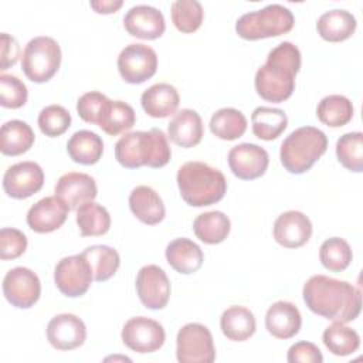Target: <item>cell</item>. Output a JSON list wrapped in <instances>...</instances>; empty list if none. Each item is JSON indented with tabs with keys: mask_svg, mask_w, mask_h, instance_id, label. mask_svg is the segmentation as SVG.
<instances>
[{
	"mask_svg": "<svg viewBox=\"0 0 363 363\" xmlns=\"http://www.w3.org/2000/svg\"><path fill=\"white\" fill-rule=\"evenodd\" d=\"M302 295L309 311L337 323L354 320L362 309L359 288L326 275L311 277L303 285Z\"/></svg>",
	"mask_w": 363,
	"mask_h": 363,
	"instance_id": "1",
	"label": "cell"
},
{
	"mask_svg": "<svg viewBox=\"0 0 363 363\" xmlns=\"http://www.w3.org/2000/svg\"><path fill=\"white\" fill-rule=\"evenodd\" d=\"M301 68L299 48L284 41L272 48L264 65L255 74L257 94L268 102H284L295 89V77Z\"/></svg>",
	"mask_w": 363,
	"mask_h": 363,
	"instance_id": "2",
	"label": "cell"
},
{
	"mask_svg": "<svg viewBox=\"0 0 363 363\" xmlns=\"http://www.w3.org/2000/svg\"><path fill=\"white\" fill-rule=\"evenodd\" d=\"M172 150L163 130H136L125 133L115 145V159L126 169L140 166L163 167L169 163Z\"/></svg>",
	"mask_w": 363,
	"mask_h": 363,
	"instance_id": "3",
	"label": "cell"
},
{
	"mask_svg": "<svg viewBox=\"0 0 363 363\" xmlns=\"http://www.w3.org/2000/svg\"><path fill=\"white\" fill-rule=\"evenodd\" d=\"M177 187L182 199L193 207L211 206L227 191L224 174L204 162H187L177 170Z\"/></svg>",
	"mask_w": 363,
	"mask_h": 363,
	"instance_id": "4",
	"label": "cell"
},
{
	"mask_svg": "<svg viewBox=\"0 0 363 363\" xmlns=\"http://www.w3.org/2000/svg\"><path fill=\"white\" fill-rule=\"evenodd\" d=\"M326 135L313 126H302L291 132L282 142L279 159L285 170L292 174L308 172L326 152Z\"/></svg>",
	"mask_w": 363,
	"mask_h": 363,
	"instance_id": "5",
	"label": "cell"
},
{
	"mask_svg": "<svg viewBox=\"0 0 363 363\" xmlns=\"http://www.w3.org/2000/svg\"><path fill=\"white\" fill-rule=\"evenodd\" d=\"M295 18L292 11L282 4H268L261 10L242 14L235 23V33L244 40L278 37L292 30Z\"/></svg>",
	"mask_w": 363,
	"mask_h": 363,
	"instance_id": "6",
	"label": "cell"
},
{
	"mask_svg": "<svg viewBox=\"0 0 363 363\" xmlns=\"http://www.w3.org/2000/svg\"><path fill=\"white\" fill-rule=\"evenodd\" d=\"M60 65L61 48L54 38L38 35L27 43L21 55V68L30 81L35 84L50 81Z\"/></svg>",
	"mask_w": 363,
	"mask_h": 363,
	"instance_id": "7",
	"label": "cell"
},
{
	"mask_svg": "<svg viewBox=\"0 0 363 363\" xmlns=\"http://www.w3.org/2000/svg\"><path fill=\"white\" fill-rule=\"evenodd\" d=\"M176 357L180 363H211L216 347L211 332L201 323H187L176 337Z\"/></svg>",
	"mask_w": 363,
	"mask_h": 363,
	"instance_id": "8",
	"label": "cell"
},
{
	"mask_svg": "<svg viewBox=\"0 0 363 363\" xmlns=\"http://www.w3.org/2000/svg\"><path fill=\"white\" fill-rule=\"evenodd\" d=\"M94 281V272L82 254L65 257L55 265L54 282L58 291L69 298L84 295Z\"/></svg>",
	"mask_w": 363,
	"mask_h": 363,
	"instance_id": "9",
	"label": "cell"
},
{
	"mask_svg": "<svg viewBox=\"0 0 363 363\" xmlns=\"http://www.w3.org/2000/svg\"><path fill=\"white\" fill-rule=\"evenodd\" d=\"M157 69L155 50L142 43L126 45L118 57V71L128 84H142L152 78Z\"/></svg>",
	"mask_w": 363,
	"mask_h": 363,
	"instance_id": "10",
	"label": "cell"
},
{
	"mask_svg": "<svg viewBox=\"0 0 363 363\" xmlns=\"http://www.w3.org/2000/svg\"><path fill=\"white\" fill-rule=\"evenodd\" d=\"M121 337L123 345L130 350L136 353H152L163 346L166 333L157 320L146 316H135L123 325Z\"/></svg>",
	"mask_w": 363,
	"mask_h": 363,
	"instance_id": "11",
	"label": "cell"
},
{
	"mask_svg": "<svg viewBox=\"0 0 363 363\" xmlns=\"http://www.w3.org/2000/svg\"><path fill=\"white\" fill-rule=\"evenodd\" d=\"M3 294L13 306L28 309L41 295V282L31 269L16 267L4 275Z\"/></svg>",
	"mask_w": 363,
	"mask_h": 363,
	"instance_id": "12",
	"label": "cell"
},
{
	"mask_svg": "<svg viewBox=\"0 0 363 363\" xmlns=\"http://www.w3.org/2000/svg\"><path fill=\"white\" fill-rule=\"evenodd\" d=\"M44 172L35 162L26 160L10 166L3 176V189L11 199H27L41 190Z\"/></svg>",
	"mask_w": 363,
	"mask_h": 363,
	"instance_id": "13",
	"label": "cell"
},
{
	"mask_svg": "<svg viewBox=\"0 0 363 363\" xmlns=\"http://www.w3.org/2000/svg\"><path fill=\"white\" fill-rule=\"evenodd\" d=\"M136 292L147 309H163L170 298V281L157 265H145L136 275Z\"/></svg>",
	"mask_w": 363,
	"mask_h": 363,
	"instance_id": "14",
	"label": "cell"
},
{
	"mask_svg": "<svg viewBox=\"0 0 363 363\" xmlns=\"http://www.w3.org/2000/svg\"><path fill=\"white\" fill-rule=\"evenodd\" d=\"M269 164L268 152L254 143H240L228 152V166L234 176L241 180L261 177Z\"/></svg>",
	"mask_w": 363,
	"mask_h": 363,
	"instance_id": "15",
	"label": "cell"
},
{
	"mask_svg": "<svg viewBox=\"0 0 363 363\" xmlns=\"http://www.w3.org/2000/svg\"><path fill=\"white\" fill-rule=\"evenodd\" d=\"M47 339L58 350H74L86 339L85 323L74 313L55 315L47 325Z\"/></svg>",
	"mask_w": 363,
	"mask_h": 363,
	"instance_id": "16",
	"label": "cell"
},
{
	"mask_svg": "<svg viewBox=\"0 0 363 363\" xmlns=\"http://www.w3.org/2000/svg\"><path fill=\"white\" fill-rule=\"evenodd\" d=\"M123 26L132 37L142 40H156L166 30L162 11L146 4L130 7L123 17Z\"/></svg>",
	"mask_w": 363,
	"mask_h": 363,
	"instance_id": "17",
	"label": "cell"
},
{
	"mask_svg": "<svg viewBox=\"0 0 363 363\" xmlns=\"http://www.w3.org/2000/svg\"><path fill=\"white\" fill-rule=\"evenodd\" d=\"M96 194V183L94 177L86 173H65L55 184V197H58L69 210H77L84 203L92 201Z\"/></svg>",
	"mask_w": 363,
	"mask_h": 363,
	"instance_id": "18",
	"label": "cell"
},
{
	"mask_svg": "<svg viewBox=\"0 0 363 363\" xmlns=\"http://www.w3.org/2000/svg\"><path fill=\"white\" fill-rule=\"evenodd\" d=\"M312 235V223L301 211L289 210L278 216L274 223V238L285 248L305 245Z\"/></svg>",
	"mask_w": 363,
	"mask_h": 363,
	"instance_id": "19",
	"label": "cell"
},
{
	"mask_svg": "<svg viewBox=\"0 0 363 363\" xmlns=\"http://www.w3.org/2000/svg\"><path fill=\"white\" fill-rule=\"evenodd\" d=\"M68 211L69 208L58 197L48 196L30 207L27 224L35 233H52L65 223Z\"/></svg>",
	"mask_w": 363,
	"mask_h": 363,
	"instance_id": "20",
	"label": "cell"
},
{
	"mask_svg": "<svg viewBox=\"0 0 363 363\" xmlns=\"http://www.w3.org/2000/svg\"><path fill=\"white\" fill-rule=\"evenodd\" d=\"M302 325L299 309L288 301L272 303L265 313V328L277 339L294 337Z\"/></svg>",
	"mask_w": 363,
	"mask_h": 363,
	"instance_id": "21",
	"label": "cell"
},
{
	"mask_svg": "<svg viewBox=\"0 0 363 363\" xmlns=\"http://www.w3.org/2000/svg\"><path fill=\"white\" fill-rule=\"evenodd\" d=\"M203 135V121L193 109L179 111L167 125V138L180 147L189 149L199 145Z\"/></svg>",
	"mask_w": 363,
	"mask_h": 363,
	"instance_id": "22",
	"label": "cell"
},
{
	"mask_svg": "<svg viewBox=\"0 0 363 363\" xmlns=\"http://www.w3.org/2000/svg\"><path fill=\"white\" fill-rule=\"evenodd\" d=\"M129 208L139 221L147 225L159 224L166 216L162 197L149 186H138L130 191Z\"/></svg>",
	"mask_w": 363,
	"mask_h": 363,
	"instance_id": "23",
	"label": "cell"
},
{
	"mask_svg": "<svg viewBox=\"0 0 363 363\" xmlns=\"http://www.w3.org/2000/svg\"><path fill=\"white\" fill-rule=\"evenodd\" d=\"M180 96L177 89L166 82L153 84L140 96L143 111L152 118H167L176 113Z\"/></svg>",
	"mask_w": 363,
	"mask_h": 363,
	"instance_id": "24",
	"label": "cell"
},
{
	"mask_svg": "<svg viewBox=\"0 0 363 363\" xmlns=\"http://www.w3.org/2000/svg\"><path fill=\"white\" fill-rule=\"evenodd\" d=\"M166 259L169 265L179 274L189 275L197 272L203 265L201 248L189 238H176L166 247Z\"/></svg>",
	"mask_w": 363,
	"mask_h": 363,
	"instance_id": "25",
	"label": "cell"
},
{
	"mask_svg": "<svg viewBox=\"0 0 363 363\" xmlns=\"http://www.w3.org/2000/svg\"><path fill=\"white\" fill-rule=\"evenodd\" d=\"M136 122L133 108L123 101L105 99L95 125H98L105 133L116 136L125 130H129Z\"/></svg>",
	"mask_w": 363,
	"mask_h": 363,
	"instance_id": "26",
	"label": "cell"
},
{
	"mask_svg": "<svg viewBox=\"0 0 363 363\" xmlns=\"http://www.w3.org/2000/svg\"><path fill=\"white\" fill-rule=\"evenodd\" d=\"M357 21L350 11L330 10L323 13L316 23L318 34L330 43H340L350 38L356 30Z\"/></svg>",
	"mask_w": 363,
	"mask_h": 363,
	"instance_id": "27",
	"label": "cell"
},
{
	"mask_svg": "<svg viewBox=\"0 0 363 363\" xmlns=\"http://www.w3.org/2000/svg\"><path fill=\"white\" fill-rule=\"evenodd\" d=\"M220 328L227 339L244 342L255 333L257 322L250 309L245 306L233 305L223 312L220 318Z\"/></svg>",
	"mask_w": 363,
	"mask_h": 363,
	"instance_id": "28",
	"label": "cell"
},
{
	"mask_svg": "<svg viewBox=\"0 0 363 363\" xmlns=\"http://www.w3.org/2000/svg\"><path fill=\"white\" fill-rule=\"evenodd\" d=\"M35 140L31 126L23 121L11 119L1 125L0 152L6 156H18L30 150Z\"/></svg>",
	"mask_w": 363,
	"mask_h": 363,
	"instance_id": "29",
	"label": "cell"
},
{
	"mask_svg": "<svg viewBox=\"0 0 363 363\" xmlns=\"http://www.w3.org/2000/svg\"><path fill=\"white\" fill-rule=\"evenodd\" d=\"M69 157L79 164H95L104 153V142L101 136L91 130H78L67 142Z\"/></svg>",
	"mask_w": 363,
	"mask_h": 363,
	"instance_id": "30",
	"label": "cell"
},
{
	"mask_svg": "<svg viewBox=\"0 0 363 363\" xmlns=\"http://www.w3.org/2000/svg\"><path fill=\"white\" fill-rule=\"evenodd\" d=\"M252 133L262 140H274L284 133L288 126V116L279 108L258 106L251 115Z\"/></svg>",
	"mask_w": 363,
	"mask_h": 363,
	"instance_id": "31",
	"label": "cell"
},
{
	"mask_svg": "<svg viewBox=\"0 0 363 363\" xmlns=\"http://www.w3.org/2000/svg\"><path fill=\"white\" fill-rule=\"evenodd\" d=\"M231 230L230 218L221 211H207L199 214L193 223V231L196 237L204 244L223 242Z\"/></svg>",
	"mask_w": 363,
	"mask_h": 363,
	"instance_id": "32",
	"label": "cell"
},
{
	"mask_svg": "<svg viewBox=\"0 0 363 363\" xmlns=\"http://www.w3.org/2000/svg\"><path fill=\"white\" fill-rule=\"evenodd\" d=\"M318 119L330 128H340L353 118V105L349 98L333 94L320 99L316 108Z\"/></svg>",
	"mask_w": 363,
	"mask_h": 363,
	"instance_id": "33",
	"label": "cell"
},
{
	"mask_svg": "<svg viewBox=\"0 0 363 363\" xmlns=\"http://www.w3.org/2000/svg\"><path fill=\"white\" fill-rule=\"evenodd\" d=\"M210 130L223 140L238 139L247 130V118L235 108H221L213 113Z\"/></svg>",
	"mask_w": 363,
	"mask_h": 363,
	"instance_id": "34",
	"label": "cell"
},
{
	"mask_svg": "<svg viewBox=\"0 0 363 363\" xmlns=\"http://www.w3.org/2000/svg\"><path fill=\"white\" fill-rule=\"evenodd\" d=\"M77 224L82 237H98L108 233L111 216L104 206L86 201L77 208Z\"/></svg>",
	"mask_w": 363,
	"mask_h": 363,
	"instance_id": "35",
	"label": "cell"
},
{
	"mask_svg": "<svg viewBox=\"0 0 363 363\" xmlns=\"http://www.w3.org/2000/svg\"><path fill=\"white\" fill-rule=\"evenodd\" d=\"M82 255L89 262L94 272V279L96 282H104L112 278L121 265V257L118 251L108 245L98 244L86 247L82 251Z\"/></svg>",
	"mask_w": 363,
	"mask_h": 363,
	"instance_id": "36",
	"label": "cell"
},
{
	"mask_svg": "<svg viewBox=\"0 0 363 363\" xmlns=\"http://www.w3.org/2000/svg\"><path fill=\"white\" fill-rule=\"evenodd\" d=\"M322 340L328 350L335 356H349L360 346L359 333L354 329L345 326V323L337 322H333V325L325 329Z\"/></svg>",
	"mask_w": 363,
	"mask_h": 363,
	"instance_id": "37",
	"label": "cell"
},
{
	"mask_svg": "<svg viewBox=\"0 0 363 363\" xmlns=\"http://www.w3.org/2000/svg\"><path fill=\"white\" fill-rule=\"evenodd\" d=\"M353 258L349 242L340 237H332L322 242L319 248V259L322 265L332 272L345 271Z\"/></svg>",
	"mask_w": 363,
	"mask_h": 363,
	"instance_id": "38",
	"label": "cell"
},
{
	"mask_svg": "<svg viewBox=\"0 0 363 363\" xmlns=\"http://www.w3.org/2000/svg\"><path fill=\"white\" fill-rule=\"evenodd\" d=\"M336 156L340 164L354 173L363 170V135L362 132H349L336 142Z\"/></svg>",
	"mask_w": 363,
	"mask_h": 363,
	"instance_id": "39",
	"label": "cell"
},
{
	"mask_svg": "<svg viewBox=\"0 0 363 363\" xmlns=\"http://www.w3.org/2000/svg\"><path fill=\"white\" fill-rule=\"evenodd\" d=\"M204 11L197 0H176L172 3V21L182 33H193L203 23Z\"/></svg>",
	"mask_w": 363,
	"mask_h": 363,
	"instance_id": "40",
	"label": "cell"
},
{
	"mask_svg": "<svg viewBox=\"0 0 363 363\" xmlns=\"http://www.w3.org/2000/svg\"><path fill=\"white\" fill-rule=\"evenodd\" d=\"M38 128L48 138L61 136L71 126V115L61 105H48L38 115Z\"/></svg>",
	"mask_w": 363,
	"mask_h": 363,
	"instance_id": "41",
	"label": "cell"
},
{
	"mask_svg": "<svg viewBox=\"0 0 363 363\" xmlns=\"http://www.w3.org/2000/svg\"><path fill=\"white\" fill-rule=\"evenodd\" d=\"M27 86L16 75H0V105L10 109L21 108L27 102Z\"/></svg>",
	"mask_w": 363,
	"mask_h": 363,
	"instance_id": "42",
	"label": "cell"
},
{
	"mask_svg": "<svg viewBox=\"0 0 363 363\" xmlns=\"http://www.w3.org/2000/svg\"><path fill=\"white\" fill-rule=\"evenodd\" d=\"M27 250V237L17 228L4 227L0 230V258L16 259Z\"/></svg>",
	"mask_w": 363,
	"mask_h": 363,
	"instance_id": "43",
	"label": "cell"
},
{
	"mask_svg": "<svg viewBox=\"0 0 363 363\" xmlns=\"http://www.w3.org/2000/svg\"><path fill=\"white\" fill-rule=\"evenodd\" d=\"M108 96L98 92V91H91L84 94L78 102H77V112L79 115V118L88 123L95 125L98 113L102 108V104L105 102Z\"/></svg>",
	"mask_w": 363,
	"mask_h": 363,
	"instance_id": "44",
	"label": "cell"
},
{
	"mask_svg": "<svg viewBox=\"0 0 363 363\" xmlns=\"http://www.w3.org/2000/svg\"><path fill=\"white\" fill-rule=\"evenodd\" d=\"M286 360L289 363H322L323 356L315 343L302 340L289 347Z\"/></svg>",
	"mask_w": 363,
	"mask_h": 363,
	"instance_id": "45",
	"label": "cell"
},
{
	"mask_svg": "<svg viewBox=\"0 0 363 363\" xmlns=\"http://www.w3.org/2000/svg\"><path fill=\"white\" fill-rule=\"evenodd\" d=\"M0 47H1V58H0V69L6 71L7 68L13 67L18 57H20V45L17 43V40L7 34V33H1L0 35Z\"/></svg>",
	"mask_w": 363,
	"mask_h": 363,
	"instance_id": "46",
	"label": "cell"
},
{
	"mask_svg": "<svg viewBox=\"0 0 363 363\" xmlns=\"http://www.w3.org/2000/svg\"><path fill=\"white\" fill-rule=\"evenodd\" d=\"M89 6L99 14H111L119 10L123 6L122 0H99V1H91Z\"/></svg>",
	"mask_w": 363,
	"mask_h": 363,
	"instance_id": "47",
	"label": "cell"
}]
</instances>
